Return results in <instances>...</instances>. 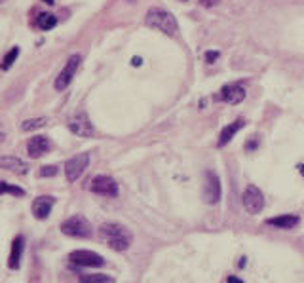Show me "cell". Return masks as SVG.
Masks as SVG:
<instances>
[{"instance_id":"obj_13","label":"cell","mask_w":304,"mask_h":283,"mask_svg":"<svg viewBox=\"0 0 304 283\" xmlns=\"http://www.w3.org/2000/svg\"><path fill=\"white\" fill-rule=\"evenodd\" d=\"M54 206H56V198L54 196H38L32 202V215L38 220H46L50 217Z\"/></svg>"},{"instance_id":"obj_3","label":"cell","mask_w":304,"mask_h":283,"mask_svg":"<svg viewBox=\"0 0 304 283\" xmlns=\"http://www.w3.org/2000/svg\"><path fill=\"white\" fill-rule=\"evenodd\" d=\"M61 232L68 238H78V240H88L92 238L94 230H92V224L90 220L84 217V215H72L68 217L66 220L61 222Z\"/></svg>"},{"instance_id":"obj_6","label":"cell","mask_w":304,"mask_h":283,"mask_svg":"<svg viewBox=\"0 0 304 283\" xmlns=\"http://www.w3.org/2000/svg\"><path fill=\"white\" fill-rule=\"evenodd\" d=\"M68 130L70 133H74L76 137H84V139H90V137H94L95 135V128L94 124L90 122V118H88V114L84 110H80V112H76L74 116H70L68 118Z\"/></svg>"},{"instance_id":"obj_5","label":"cell","mask_w":304,"mask_h":283,"mask_svg":"<svg viewBox=\"0 0 304 283\" xmlns=\"http://www.w3.org/2000/svg\"><path fill=\"white\" fill-rule=\"evenodd\" d=\"M90 168V154L82 152V154H76L72 158H68L65 162V177L68 182H76L84 175V171Z\"/></svg>"},{"instance_id":"obj_2","label":"cell","mask_w":304,"mask_h":283,"mask_svg":"<svg viewBox=\"0 0 304 283\" xmlns=\"http://www.w3.org/2000/svg\"><path fill=\"white\" fill-rule=\"evenodd\" d=\"M144 25L160 30L166 36H177L179 34V23L173 14H170L168 10L162 8H150L144 16Z\"/></svg>"},{"instance_id":"obj_30","label":"cell","mask_w":304,"mask_h":283,"mask_svg":"<svg viewBox=\"0 0 304 283\" xmlns=\"http://www.w3.org/2000/svg\"><path fill=\"white\" fill-rule=\"evenodd\" d=\"M246 266V256H242V260H240V268H244Z\"/></svg>"},{"instance_id":"obj_23","label":"cell","mask_w":304,"mask_h":283,"mask_svg":"<svg viewBox=\"0 0 304 283\" xmlns=\"http://www.w3.org/2000/svg\"><path fill=\"white\" fill-rule=\"evenodd\" d=\"M57 173H59V168L57 166H44V168H40V171H38V175L40 177H56Z\"/></svg>"},{"instance_id":"obj_18","label":"cell","mask_w":304,"mask_h":283,"mask_svg":"<svg viewBox=\"0 0 304 283\" xmlns=\"http://www.w3.org/2000/svg\"><path fill=\"white\" fill-rule=\"evenodd\" d=\"M57 25V18L54 16V14H40L36 18V27L40 28V30H52V28Z\"/></svg>"},{"instance_id":"obj_24","label":"cell","mask_w":304,"mask_h":283,"mask_svg":"<svg viewBox=\"0 0 304 283\" xmlns=\"http://www.w3.org/2000/svg\"><path fill=\"white\" fill-rule=\"evenodd\" d=\"M218 56H220V54H218L217 50H209V52H206V56H204V57H206V61L211 65V63H215V61H217Z\"/></svg>"},{"instance_id":"obj_19","label":"cell","mask_w":304,"mask_h":283,"mask_svg":"<svg viewBox=\"0 0 304 283\" xmlns=\"http://www.w3.org/2000/svg\"><path fill=\"white\" fill-rule=\"evenodd\" d=\"M78 283H116V282H114V278L106 274H84L80 276Z\"/></svg>"},{"instance_id":"obj_11","label":"cell","mask_w":304,"mask_h":283,"mask_svg":"<svg viewBox=\"0 0 304 283\" xmlns=\"http://www.w3.org/2000/svg\"><path fill=\"white\" fill-rule=\"evenodd\" d=\"M215 99L224 101L228 104H240L246 99V90H244V86L240 84H228L218 92V95H215Z\"/></svg>"},{"instance_id":"obj_17","label":"cell","mask_w":304,"mask_h":283,"mask_svg":"<svg viewBox=\"0 0 304 283\" xmlns=\"http://www.w3.org/2000/svg\"><path fill=\"white\" fill-rule=\"evenodd\" d=\"M298 222H300V218L296 217V215H280V217H272L266 220L268 226L282 228V230H291V228H294Z\"/></svg>"},{"instance_id":"obj_27","label":"cell","mask_w":304,"mask_h":283,"mask_svg":"<svg viewBox=\"0 0 304 283\" xmlns=\"http://www.w3.org/2000/svg\"><path fill=\"white\" fill-rule=\"evenodd\" d=\"M132 65H133V66L142 65V59H141V57H133V59H132Z\"/></svg>"},{"instance_id":"obj_25","label":"cell","mask_w":304,"mask_h":283,"mask_svg":"<svg viewBox=\"0 0 304 283\" xmlns=\"http://www.w3.org/2000/svg\"><path fill=\"white\" fill-rule=\"evenodd\" d=\"M256 146H258V137L253 135V137H251V141L246 142V150H255Z\"/></svg>"},{"instance_id":"obj_7","label":"cell","mask_w":304,"mask_h":283,"mask_svg":"<svg viewBox=\"0 0 304 283\" xmlns=\"http://www.w3.org/2000/svg\"><path fill=\"white\" fill-rule=\"evenodd\" d=\"M242 202H244V208L247 209L249 215H258L264 208V196H262L260 188L255 184H247L246 190H244V196H242Z\"/></svg>"},{"instance_id":"obj_12","label":"cell","mask_w":304,"mask_h":283,"mask_svg":"<svg viewBox=\"0 0 304 283\" xmlns=\"http://www.w3.org/2000/svg\"><path fill=\"white\" fill-rule=\"evenodd\" d=\"M50 148H52V141L48 139L46 135H34V137H30L27 142V154L32 160H36L40 156L48 154Z\"/></svg>"},{"instance_id":"obj_15","label":"cell","mask_w":304,"mask_h":283,"mask_svg":"<svg viewBox=\"0 0 304 283\" xmlns=\"http://www.w3.org/2000/svg\"><path fill=\"white\" fill-rule=\"evenodd\" d=\"M0 170H6L16 175H25L28 171V164L19 156H0Z\"/></svg>"},{"instance_id":"obj_33","label":"cell","mask_w":304,"mask_h":283,"mask_svg":"<svg viewBox=\"0 0 304 283\" xmlns=\"http://www.w3.org/2000/svg\"><path fill=\"white\" fill-rule=\"evenodd\" d=\"M2 2H6V0H0V4H2Z\"/></svg>"},{"instance_id":"obj_22","label":"cell","mask_w":304,"mask_h":283,"mask_svg":"<svg viewBox=\"0 0 304 283\" xmlns=\"http://www.w3.org/2000/svg\"><path fill=\"white\" fill-rule=\"evenodd\" d=\"M48 124V118H28L21 124V130L23 132H32V130H38V128H44Z\"/></svg>"},{"instance_id":"obj_10","label":"cell","mask_w":304,"mask_h":283,"mask_svg":"<svg viewBox=\"0 0 304 283\" xmlns=\"http://www.w3.org/2000/svg\"><path fill=\"white\" fill-rule=\"evenodd\" d=\"M204 200L209 206H215L220 202V179L215 171H206V186H204Z\"/></svg>"},{"instance_id":"obj_4","label":"cell","mask_w":304,"mask_h":283,"mask_svg":"<svg viewBox=\"0 0 304 283\" xmlns=\"http://www.w3.org/2000/svg\"><path fill=\"white\" fill-rule=\"evenodd\" d=\"M80 63H82V56L80 54H74V56H70L66 59L65 66L61 68V72L57 74L56 82H54V88H56L57 92H65L66 88L70 86V82L74 80L76 70H78Z\"/></svg>"},{"instance_id":"obj_29","label":"cell","mask_w":304,"mask_h":283,"mask_svg":"<svg viewBox=\"0 0 304 283\" xmlns=\"http://www.w3.org/2000/svg\"><path fill=\"white\" fill-rule=\"evenodd\" d=\"M296 170L300 171V175L304 177V164H298V166H296Z\"/></svg>"},{"instance_id":"obj_21","label":"cell","mask_w":304,"mask_h":283,"mask_svg":"<svg viewBox=\"0 0 304 283\" xmlns=\"http://www.w3.org/2000/svg\"><path fill=\"white\" fill-rule=\"evenodd\" d=\"M18 57H19V48L18 46H14L12 50H10L8 54L4 56V59H2V63H0V68L2 70H8V68H12V65L18 61Z\"/></svg>"},{"instance_id":"obj_1","label":"cell","mask_w":304,"mask_h":283,"mask_svg":"<svg viewBox=\"0 0 304 283\" xmlns=\"http://www.w3.org/2000/svg\"><path fill=\"white\" fill-rule=\"evenodd\" d=\"M99 238L114 251H128L133 244V234L118 222H104L99 226Z\"/></svg>"},{"instance_id":"obj_26","label":"cell","mask_w":304,"mask_h":283,"mask_svg":"<svg viewBox=\"0 0 304 283\" xmlns=\"http://www.w3.org/2000/svg\"><path fill=\"white\" fill-rule=\"evenodd\" d=\"M218 2H220V0H202V4H204L206 8H211V6H215Z\"/></svg>"},{"instance_id":"obj_20","label":"cell","mask_w":304,"mask_h":283,"mask_svg":"<svg viewBox=\"0 0 304 283\" xmlns=\"http://www.w3.org/2000/svg\"><path fill=\"white\" fill-rule=\"evenodd\" d=\"M0 194H12V196H19V198H23L27 192L21 188V186L10 184V182H6V180H0Z\"/></svg>"},{"instance_id":"obj_8","label":"cell","mask_w":304,"mask_h":283,"mask_svg":"<svg viewBox=\"0 0 304 283\" xmlns=\"http://www.w3.org/2000/svg\"><path fill=\"white\" fill-rule=\"evenodd\" d=\"M90 190L94 194H99V196L116 198L118 196V182L108 175H97L90 180Z\"/></svg>"},{"instance_id":"obj_9","label":"cell","mask_w":304,"mask_h":283,"mask_svg":"<svg viewBox=\"0 0 304 283\" xmlns=\"http://www.w3.org/2000/svg\"><path fill=\"white\" fill-rule=\"evenodd\" d=\"M68 260L76 266H88V268H99L104 266V258L95 251H88V249H78L68 253Z\"/></svg>"},{"instance_id":"obj_28","label":"cell","mask_w":304,"mask_h":283,"mask_svg":"<svg viewBox=\"0 0 304 283\" xmlns=\"http://www.w3.org/2000/svg\"><path fill=\"white\" fill-rule=\"evenodd\" d=\"M228 283H244V282H242L240 278H236V276H230V278H228Z\"/></svg>"},{"instance_id":"obj_32","label":"cell","mask_w":304,"mask_h":283,"mask_svg":"<svg viewBox=\"0 0 304 283\" xmlns=\"http://www.w3.org/2000/svg\"><path fill=\"white\" fill-rule=\"evenodd\" d=\"M2 139H4V133L0 132V141H2Z\"/></svg>"},{"instance_id":"obj_31","label":"cell","mask_w":304,"mask_h":283,"mask_svg":"<svg viewBox=\"0 0 304 283\" xmlns=\"http://www.w3.org/2000/svg\"><path fill=\"white\" fill-rule=\"evenodd\" d=\"M42 2H46V4H56V0H42Z\"/></svg>"},{"instance_id":"obj_16","label":"cell","mask_w":304,"mask_h":283,"mask_svg":"<svg viewBox=\"0 0 304 283\" xmlns=\"http://www.w3.org/2000/svg\"><path fill=\"white\" fill-rule=\"evenodd\" d=\"M244 126H246V120H244V118H238V120H234L232 124L224 126L222 132H220V135H218V141H217L218 146H226L228 142L234 139V135H236Z\"/></svg>"},{"instance_id":"obj_14","label":"cell","mask_w":304,"mask_h":283,"mask_svg":"<svg viewBox=\"0 0 304 283\" xmlns=\"http://www.w3.org/2000/svg\"><path fill=\"white\" fill-rule=\"evenodd\" d=\"M23 249H25V236H16L12 242V249H10L8 256V268L10 270H19L21 268V256H23Z\"/></svg>"}]
</instances>
